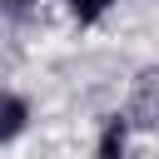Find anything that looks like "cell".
<instances>
[{"instance_id": "cell-1", "label": "cell", "mask_w": 159, "mask_h": 159, "mask_svg": "<svg viewBox=\"0 0 159 159\" xmlns=\"http://www.w3.org/2000/svg\"><path fill=\"white\" fill-rule=\"evenodd\" d=\"M25 119H30L25 99H15L10 89H0V144H5V139H15V134L25 129Z\"/></svg>"}, {"instance_id": "cell-2", "label": "cell", "mask_w": 159, "mask_h": 159, "mask_svg": "<svg viewBox=\"0 0 159 159\" xmlns=\"http://www.w3.org/2000/svg\"><path fill=\"white\" fill-rule=\"evenodd\" d=\"M119 154H124V124L109 119V129H104V139H99V159H119Z\"/></svg>"}, {"instance_id": "cell-3", "label": "cell", "mask_w": 159, "mask_h": 159, "mask_svg": "<svg viewBox=\"0 0 159 159\" xmlns=\"http://www.w3.org/2000/svg\"><path fill=\"white\" fill-rule=\"evenodd\" d=\"M109 5H114V0H70V10H75V15H80L84 25H89V20H99V15L109 10Z\"/></svg>"}, {"instance_id": "cell-4", "label": "cell", "mask_w": 159, "mask_h": 159, "mask_svg": "<svg viewBox=\"0 0 159 159\" xmlns=\"http://www.w3.org/2000/svg\"><path fill=\"white\" fill-rule=\"evenodd\" d=\"M5 5H30V0H5Z\"/></svg>"}]
</instances>
